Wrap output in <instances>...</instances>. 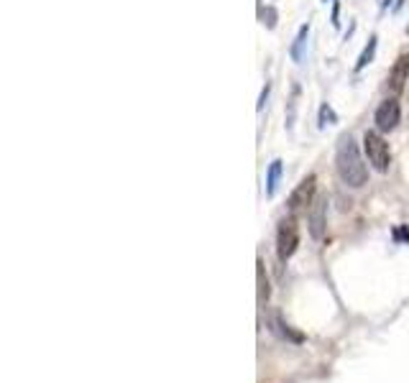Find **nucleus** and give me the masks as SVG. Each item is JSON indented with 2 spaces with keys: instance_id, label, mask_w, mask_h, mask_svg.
Listing matches in <instances>:
<instances>
[{
  "instance_id": "f257e3e1",
  "label": "nucleus",
  "mask_w": 409,
  "mask_h": 383,
  "mask_svg": "<svg viewBox=\"0 0 409 383\" xmlns=\"http://www.w3.org/2000/svg\"><path fill=\"white\" fill-rule=\"evenodd\" d=\"M335 169H338L341 182L345 187H351V189H360L369 182V166L363 161L353 135H341L338 148H335Z\"/></svg>"
},
{
  "instance_id": "f03ea898",
  "label": "nucleus",
  "mask_w": 409,
  "mask_h": 383,
  "mask_svg": "<svg viewBox=\"0 0 409 383\" xmlns=\"http://www.w3.org/2000/svg\"><path fill=\"white\" fill-rule=\"evenodd\" d=\"M363 151H366V159H369V163L376 172L381 174L389 172L391 151H389V144L384 141V135H381L379 131H366V133H363Z\"/></svg>"
},
{
  "instance_id": "7ed1b4c3",
  "label": "nucleus",
  "mask_w": 409,
  "mask_h": 383,
  "mask_svg": "<svg viewBox=\"0 0 409 383\" xmlns=\"http://www.w3.org/2000/svg\"><path fill=\"white\" fill-rule=\"evenodd\" d=\"M297 248H300V225H297V217L289 215L276 228V253H279V261L287 263L297 253Z\"/></svg>"
},
{
  "instance_id": "20e7f679",
  "label": "nucleus",
  "mask_w": 409,
  "mask_h": 383,
  "mask_svg": "<svg viewBox=\"0 0 409 383\" xmlns=\"http://www.w3.org/2000/svg\"><path fill=\"white\" fill-rule=\"evenodd\" d=\"M401 120V107L399 103L389 97V100H384L379 107H376V113H373V123H376V131L379 133H389L394 131Z\"/></svg>"
},
{
  "instance_id": "39448f33",
  "label": "nucleus",
  "mask_w": 409,
  "mask_h": 383,
  "mask_svg": "<svg viewBox=\"0 0 409 383\" xmlns=\"http://www.w3.org/2000/svg\"><path fill=\"white\" fill-rule=\"evenodd\" d=\"M315 192H317V176L315 174H307L302 182L294 187V192L289 194V210L297 212V210H304V207H312V202H315Z\"/></svg>"
},
{
  "instance_id": "423d86ee",
  "label": "nucleus",
  "mask_w": 409,
  "mask_h": 383,
  "mask_svg": "<svg viewBox=\"0 0 409 383\" xmlns=\"http://www.w3.org/2000/svg\"><path fill=\"white\" fill-rule=\"evenodd\" d=\"M310 238L322 240L325 238V230H328V197H317L310 207Z\"/></svg>"
},
{
  "instance_id": "0eeeda50",
  "label": "nucleus",
  "mask_w": 409,
  "mask_h": 383,
  "mask_svg": "<svg viewBox=\"0 0 409 383\" xmlns=\"http://www.w3.org/2000/svg\"><path fill=\"white\" fill-rule=\"evenodd\" d=\"M409 82V54H399L394 67H391L389 77H386V87H389L391 95H399L404 92V87Z\"/></svg>"
},
{
  "instance_id": "6e6552de",
  "label": "nucleus",
  "mask_w": 409,
  "mask_h": 383,
  "mask_svg": "<svg viewBox=\"0 0 409 383\" xmlns=\"http://www.w3.org/2000/svg\"><path fill=\"white\" fill-rule=\"evenodd\" d=\"M256 291H259V306H266L269 304V297H272V284H269V276H266V266H263V261L259 259L256 261Z\"/></svg>"
},
{
  "instance_id": "1a4fd4ad",
  "label": "nucleus",
  "mask_w": 409,
  "mask_h": 383,
  "mask_svg": "<svg viewBox=\"0 0 409 383\" xmlns=\"http://www.w3.org/2000/svg\"><path fill=\"white\" fill-rule=\"evenodd\" d=\"M282 172H284V161L282 159H274V161L269 163V169H266V197H274V194H276Z\"/></svg>"
},
{
  "instance_id": "9d476101",
  "label": "nucleus",
  "mask_w": 409,
  "mask_h": 383,
  "mask_svg": "<svg viewBox=\"0 0 409 383\" xmlns=\"http://www.w3.org/2000/svg\"><path fill=\"white\" fill-rule=\"evenodd\" d=\"M307 38H310V23H302L300 31H297V36H294V44L289 49V54H292V62H302L304 57V47H307Z\"/></svg>"
},
{
  "instance_id": "9b49d317",
  "label": "nucleus",
  "mask_w": 409,
  "mask_h": 383,
  "mask_svg": "<svg viewBox=\"0 0 409 383\" xmlns=\"http://www.w3.org/2000/svg\"><path fill=\"white\" fill-rule=\"evenodd\" d=\"M272 330H274V332H276L279 337H284V340H292V343H302V340H304V335H300V332H294L292 327L284 322L282 315H274V317H272Z\"/></svg>"
},
{
  "instance_id": "f8f14e48",
  "label": "nucleus",
  "mask_w": 409,
  "mask_h": 383,
  "mask_svg": "<svg viewBox=\"0 0 409 383\" xmlns=\"http://www.w3.org/2000/svg\"><path fill=\"white\" fill-rule=\"evenodd\" d=\"M376 47H379V38L376 36H371L369 38V44L363 47V51H360V57H358V62H356V72H363V69L369 67L371 62H373V54H376Z\"/></svg>"
},
{
  "instance_id": "ddd939ff",
  "label": "nucleus",
  "mask_w": 409,
  "mask_h": 383,
  "mask_svg": "<svg viewBox=\"0 0 409 383\" xmlns=\"http://www.w3.org/2000/svg\"><path fill=\"white\" fill-rule=\"evenodd\" d=\"M300 85H294L292 87V100H289V107H287V131H292L294 128V115H297V100H300Z\"/></svg>"
},
{
  "instance_id": "4468645a",
  "label": "nucleus",
  "mask_w": 409,
  "mask_h": 383,
  "mask_svg": "<svg viewBox=\"0 0 409 383\" xmlns=\"http://www.w3.org/2000/svg\"><path fill=\"white\" fill-rule=\"evenodd\" d=\"M259 18H261V23L266 29H276V18H279V16H276V8H274V5H266V8L259 5Z\"/></svg>"
},
{
  "instance_id": "2eb2a0df",
  "label": "nucleus",
  "mask_w": 409,
  "mask_h": 383,
  "mask_svg": "<svg viewBox=\"0 0 409 383\" xmlns=\"http://www.w3.org/2000/svg\"><path fill=\"white\" fill-rule=\"evenodd\" d=\"M338 123V115H335V110H332L328 103H322L320 105V128H328V125H335Z\"/></svg>"
},
{
  "instance_id": "dca6fc26",
  "label": "nucleus",
  "mask_w": 409,
  "mask_h": 383,
  "mask_svg": "<svg viewBox=\"0 0 409 383\" xmlns=\"http://www.w3.org/2000/svg\"><path fill=\"white\" fill-rule=\"evenodd\" d=\"M269 92H272V82H266L263 85V90H261V97H259V105H256V110L261 113L263 107H266V100H269Z\"/></svg>"
},
{
  "instance_id": "f3484780",
  "label": "nucleus",
  "mask_w": 409,
  "mask_h": 383,
  "mask_svg": "<svg viewBox=\"0 0 409 383\" xmlns=\"http://www.w3.org/2000/svg\"><path fill=\"white\" fill-rule=\"evenodd\" d=\"M338 13H341V3H335V5H332V26H335V29L341 26V21H338Z\"/></svg>"
},
{
  "instance_id": "a211bd4d",
  "label": "nucleus",
  "mask_w": 409,
  "mask_h": 383,
  "mask_svg": "<svg viewBox=\"0 0 409 383\" xmlns=\"http://www.w3.org/2000/svg\"><path fill=\"white\" fill-rule=\"evenodd\" d=\"M394 238H397V240H401V238L409 240V233H407V230H397V233H394Z\"/></svg>"
},
{
  "instance_id": "6ab92c4d",
  "label": "nucleus",
  "mask_w": 409,
  "mask_h": 383,
  "mask_svg": "<svg viewBox=\"0 0 409 383\" xmlns=\"http://www.w3.org/2000/svg\"><path fill=\"white\" fill-rule=\"evenodd\" d=\"M404 3H407V0H397V3H394V13H399V10L404 8Z\"/></svg>"
},
{
  "instance_id": "aec40b11",
  "label": "nucleus",
  "mask_w": 409,
  "mask_h": 383,
  "mask_svg": "<svg viewBox=\"0 0 409 383\" xmlns=\"http://www.w3.org/2000/svg\"><path fill=\"white\" fill-rule=\"evenodd\" d=\"M391 3H397V0H381V8L386 10V8H389V5H391Z\"/></svg>"
},
{
  "instance_id": "412c9836",
  "label": "nucleus",
  "mask_w": 409,
  "mask_h": 383,
  "mask_svg": "<svg viewBox=\"0 0 409 383\" xmlns=\"http://www.w3.org/2000/svg\"><path fill=\"white\" fill-rule=\"evenodd\" d=\"M404 31H407V34H409V23H407V29H404Z\"/></svg>"
},
{
  "instance_id": "4be33fe9",
  "label": "nucleus",
  "mask_w": 409,
  "mask_h": 383,
  "mask_svg": "<svg viewBox=\"0 0 409 383\" xmlns=\"http://www.w3.org/2000/svg\"><path fill=\"white\" fill-rule=\"evenodd\" d=\"M322 3H328V0H322Z\"/></svg>"
}]
</instances>
